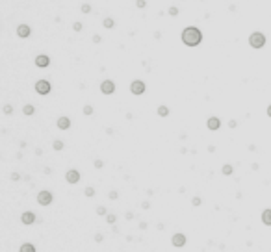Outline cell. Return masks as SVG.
Instances as JSON below:
<instances>
[{
	"label": "cell",
	"instance_id": "obj_3",
	"mask_svg": "<svg viewBox=\"0 0 271 252\" xmlns=\"http://www.w3.org/2000/svg\"><path fill=\"white\" fill-rule=\"evenodd\" d=\"M145 91H147V83H145L143 80H134L130 83V93L132 95H136V96H139L143 95Z\"/></svg>",
	"mask_w": 271,
	"mask_h": 252
},
{
	"label": "cell",
	"instance_id": "obj_25",
	"mask_svg": "<svg viewBox=\"0 0 271 252\" xmlns=\"http://www.w3.org/2000/svg\"><path fill=\"white\" fill-rule=\"evenodd\" d=\"M82 111H84V115H93V106H89V104H86V106H84V109H82Z\"/></svg>",
	"mask_w": 271,
	"mask_h": 252
},
{
	"label": "cell",
	"instance_id": "obj_21",
	"mask_svg": "<svg viewBox=\"0 0 271 252\" xmlns=\"http://www.w3.org/2000/svg\"><path fill=\"white\" fill-rule=\"evenodd\" d=\"M63 146H65L63 141H60V139H56V141L52 143V148H54V150H58V152H60V150H63Z\"/></svg>",
	"mask_w": 271,
	"mask_h": 252
},
{
	"label": "cell",
	"instance_id": "obj_5",
	"mask_svg": "<svg viewBox=\"0 0 271 252\" xmlns=\"http://www.w3.org/2000/svg\"><path fill=\"white\" fill-rule=\"evenodd\" d=\"M52 200H54L52 193H50V191H46V189H43V191H39V193H37V204H39V206H50V204H52Z\"/></svg>",
	"mask_w": 271,
	"mask_h": 252
},
{
	"label": "cell",
	"instance_id": "obj_1",
	"mask_svg": "<svg viewBox=\"0 0 271 252\" xmlns=\"http://www.w3.org/2000/svg\"><path fill=\"white\" fill-rule=\"evenodd\" d=\"M180 39H182V43L186 46H199L203 43V32L199 30L197 26H186L182 33H180Z\"/></svg>",
	"mask_w": 271,
	"mask_h": 252
},
{
	"label": "cell",
	"instance_id": "obj_23",
	"mask_svg": "<svg viewBox=\"0 0 271 252\" xmlns=\"http://www.w3.org/2000/svg\"><path fill=\"white\" fill-rule=\"evenodd\" d=\"M115 221H117V217L113 213H108L106 215V222H108V224H115Z\"/></svg>",
	"mask_w": 271,
	"mask_h": 252
},
{
	"label": "cell",
	"instance_id": "obj_20",
	"mask_svg": "<svg viewBox=\"0 0 271 252\" xmlns=\"http://www.w3.org/2000/svg\"><path fill=\"white\" fill-rule=\"evenodd\" d=\"M91 9H93V8H91V4H89V2H84V4L80 6V11L86 13V15H87V13H91Z\"/></svg>",
	"mask_w": 271,
	"mask_h": 252
},
{
	"label": "cell",
	"instance_id": "obj_2",
	"mask_svg": "<svg viewBox=\"0 0 271 252\" xmlns=\"http://www.w3.org/2000/svg\"><path fill=\"white\" fill-rule=\"evenodd\" d=\"M249 45L256 50H260V48L266 46V35H264L262 32H253L251 35H249Z\"/></svg>",
	"mask_w": 271,
	"mask_h": 252
},
{
	"label": "cell",
	"instance_id": "obj_11",
	"mask_svg": "<svg viewBox=\"0 0 271 252\" xmlns=\"http://www.w3.org/2000/svg\"><path fill=\"white\" fill-rule=\"evenodd\" d=\"M171 243H173V245H175V247H177V248H182V247H184V245H186V235L178 232V234H175V235H173V237H171Z\"/></svg>",
	"mask_w": 271,
	"mask_h": 252
},
{
	"label": "cell",
	"instance_id": "obj_18",
	"mask_svg": "<svg viewBox=\"0 0 271 252\" xmlns=\"http://www.w3.org/2000/svg\"><path fill=\"white\" fill-rule=\"evenodd\" d=\"M23 113H24V115H28V117H32L33 113H36V108H33L32 104H26V106L23 108Z\"/></svg>",
	"mask_w": 271,
	"mask_h": 252
},
{
	"label": "cell",
	"instance_id": "obj_35",
	"mask_svg": "<svg viewBox=\"0 0 271 252\" xmlns=\"http://www.w3.org/2000/svg\"><path fill=\"white\" fill-rule=\"evenodd\" d=\"M95 241H97V243H100V241H102V235H100V234H97V235H95Z\"/></svg>",
	"mask_w": 271,
	"mask_h": 252
},
{
	"label": "cell",
	"instance_id": "obj_34",
	"mask_svg": "<svg viewBox=\"0 0 271 252\" xmlns=\"http://www.w3.org/2000/svg\"><path fill=\"white\" fill-rule=\"evenodd\" d=\"M100 41H102V37L99 35V33H97V35H93V43H100Z\"/></svg>",
	"mask_w": 271,
	"mask_h": 252
},
{
	"label": "cell",
	"instance_id": "obj_17",
	"mask_svg": "<svg viewBox=\"0 0 271 252\" xmlns=\"http://www.w3.org/2000/svg\"><path fill=\"white\" fill-rule=\"evenodd\" d=\"M156 113H158L160 117H167V115H169V108H167V106H163V104H162V106H158Z\"/></svg>",
	"mask_w": 271,
	"mask_h": 252
},
{
	"label": "cell",
	"instance_id": "obj_6",
	"mask_svg": "<svg viewBox=\"0 0 271 252\" xmlns=\"http://www.w3.org/2000/svg\"><path fill=\"white\" fill-rule=\"evenodd\" d=\"M115 89H117V85H115L113 80H102V83H100V93L102 95H113Z\"/></svg>",
	"mask_w": 271,
	"mask_h": 252
},
{
	"label": "cell",
	"instance_id": "obj_28",
	"mask_svg": "<svg viewBox=\"0 0 271 252\" xmlns=\"http://www.w3.org/2000/svg\"><path fill=\"white\" fill-rule=\"evenodd\" d=\"M84 195H86V197H89V198H91V197H95V189H93V187H86Z\"/></svg>",
	"mask_w": 271,
	"mask_h": 252
},
{
	"label": "cell",
	"instance_id": "obj_32",
	"mask_svg": "<svg viewBox=\"0 0 271 252\" xmlns=\"http://www.w3.org/2000/svg\"><path fill=\"white\" fill-rule=\"evenodd\" d=\"M11 180H13V182H19V180H20V174H19V172H11Z\"/></svg>",
	"mask_w": 271,
	"mask_h": 252
},
{
	"label": "cell",
	"instance_id": "obj_30",
	"mask_svg": "<svg viewBox=\"0 0 271 252\" xmlns=\"http://www.w3.org/2000/svg\"><path fill=\"white\" fill-rule=\"evenodd\" d=\"M102 167H104L102 159H95V169H102Z\"/></svg>",
	"mask_w": 271,
	"mask_h": 252
},
{
	"label": "cell",
	"instance_id": "obj_14",
	"mask_svg": "<svg viewBox=\"0 0 271 252\" xmlns=\"http://www.w3.org/2000/svg\"><path fill=\"white\" fill-rule=\"evenodd\" d=\"M262 222H264L266 226H271V209H269V208L262 211Z\"/></svg>",
	"mask_w": 271,
	"mask_h": 252
},
{
	"label": "cell",
	"instance_id": "obj_24",
	"mask_svg": "<svg viewBox=\"0 0 271 252\" xmlns=\"http://www.w3.org/2000/svg\"><path fill=\"white\" fill-rule=\"evenodd\" d=\"M2 111H4V115H11L13 113V106L11 104H6V106L2 108Z\"/></svg>",
	"mask_w": 271,
	"mask_h": 252
},
{
	"label": "cell",
	"instance_id": "obj_36",
	"mask_svg": "<svg viewBox=\"0 0 271 252\" xmlns=\"http://www.w3.org/2000/svg\"><path fill=\"white\" fill-rule=\"evenodd\" d=\"M141 208H143V209H149V208H150V204H149V202H143V204H141Z\"/></svg>",
	"mask_w": 271,
	"mask_h": 252
},
{
	"label": "cell",
	"instance_id": "obj_7",
	"mask_svg": "<svg viewBox=\"0 0 271 252\" xmlns=\"http://www.w3.org/2000/svg\"><path fill=\"white\" fill-rule=\"evenodd\" d=\"M32 35V28L28 26V24H19L17 26V37H20V39H28Z\"/></svg>",
	"mask_w": 271,
	"mask_h": 252
},
{
	"label": "cell",
	"instance_id": "obj_15",
	"mask_svg": "<svg viewBox=\"0 0 271 252\" xmlns=\"http://www.w3.org/2000/svg\"><path fill=\"white\" fill-rule=\"evenodd\" d=\"M115 26V20L112 17H104L102 19V28H106V30H112V28Z\"/></svg>",
	"mask_w": 271,
	"mask_h": 252
},
{
	"label": "cell",
	"instance_id": "obj_22",
	"mask_svg": "<svg viewBox=\"0 0 271 252\" xmlns=\"http://www.w3.org/2000/svg\"><path fill=\"white\" fill-rule=\"evenodd\" d=\"M167 13H169V17H178V13H180V9L177 8V6H171V8L167 9Z\"/></svg>",
	"mask_w": 271,
	"mask_h": 252
},
{
	"label": "cell",
	"instance_id": "obj_10",
	"mask_svg": "<svg viewBox=\"0 0 271 252\" xmlns=\"http://www.w3.org/2000/svg\"><path fill=\"white\" fill-rule=\"evenodd\" d=\"M56 126H58V130H69V128H71V119L65 117V115H61V117H58Z\"/></svg>",
	"mask_w": 271,
	"mask_h": 252
},
{
	"label": "cell",
	"instance_id": "obj_4",
	"mask_svg": "<svg viewBox=\"0 0 271 252\" xmlns=\"http://www.w3.org/2000/svg\"><path fill=\"white\" fill-rule=\"evenodd\" d=\"M33 87H36V93L37 95H43V96L48 95L52 91V85H50V82H48V80H37Z\"/></svg>",
	"mask_w": 271,
	"mask_h": 252
},
{
	"label": "cell",
	"instance_id": "obj_26",
	"mask_svg": "<svg viewBox=\"0 0 271 252\" xmlns=\"http://www.w3.org/2000/svg\"><path fill=\"white\" fill-rule=\"evenodd\" d=\"M82 28H84V24H82L80 20H76V22H73V30H74V32H82Z\"/></svg>",
	"mask_w": 271,
	"mask_h": 252
},
{
	"label": "cell",
	"instance_id": "obj_8",
	"mask_svg": "<svg viewBox=\"0 0 271 252\" xmlns=\"http://www.w3.org/2000/svg\"><path fill=\"white\" fill-rule=\"evenodd\" d=\"M65 180L69 182V184H78V182H80V172L78 171H76V169H69L67 172H65Z\"/></svg>",
	"mask_w": 271,
	"mask_h": 252
},
{
	"label": "cell",
	"instance_id": "obj_31",
	"mask_svg": "<svg viewBox=\"0 0 271 252\" xmlns=\"http://www.w3.org/2000/svg\"><path fill=\"white\" fill-rule=\"evenodd\" d=\"M97 213H99V215H106V208H104V206H99V208H97Z\"/></svg>",
	"mask_w": 271,
	"mask_h": 252
},
{
	"label": "cell",
	"instance_id": "obj_13",
	"mask_svg": "<svg viewBox=\"0 0 271 252\" xmlns=\"http://www.w3.org/2000/svg\"><path fill=\"white\" fill-rule=\"evenodd\" d=\"M206 126H208V130H212V132L219 130V128H221V121H219V117H210V119L206 121Z\"/></svg>",
	"mask_w": 271,
	"mask_h": 252
},
{
	"label": "cell",
	"instance_id": "obj_12",
	"mask_svg": "<svg viewBox=\"0 0 271 252\" xmlns=\"http://www.w3.org/2000/svg\"><path fill=\"white\" fill-rule=\"evenodd\" d=\"M36 219H37V217H36V213H33V211H24L23 215H20V221H23V224H33V222H36Z\"/></svg>",
	"mask_w": 271,
	"mask_h": 252
},
{
	"label": "cell",
	"instance_id": "obj_9",
	"mask_svg": "<svg viewBox=\"0 0 271 252\" xmlns=\"http://www.w3.org/2000/svg\"><path fill=\"white\" fill-rule=\"evenodd\" d=\"M48 65H50V58H48L46 54H39V56H36V67H39V69H46Z\"/></svg>",
	"mask_w": 271,
	"mask_h": 252
},
{
	"label": "cell",
	"instance_id": "obj_19",
	"mask_svg": "<svg viewBox=\"0 0 271 252\" xmlns=\"http://www.w3.org/2000/svg\"><path fill=\"white\" fill-rule=\"evenodd\" d=\"M221 172H223V174H225V176H230V174L234 172V167L227 163V165H223V169H221Z\"/></svg>",
	"mask_w": 271,
	"mask_h": 252
},
{
	"label": "cell",
	"instance_id": "obj_37",
	"mask_svg": "<svg viewBox=\"0 0 271 252\" xmlns=\"http://www.w3.org/2000/svg\"><path fill=\"white\" fill-rule=\"evenodd\" d=\"M228 126H230V128H236V126H238V122H236V121H230V122H228Z\"/></svg>",
	"mask_w": 271,
	"mask_h": 252
},
{
	"label": "cell",
	"instance_id": "obj_38",
	"mask_svg": "<svg viewBox=\"0 0 271 252\" xmlns=\"http://www.w3.org/2000/svg\"><path fill=\"white\" fill-rule=\"evenodd\" d=\"M267 117H271V104L267 106Z\"/></svg>",
	"mask_w": 271,
	"mask_h": 252
},
{
	"label": "cell",
	"instance_id": "obj_33",
	"mask_svg": "<svg viewBox=\"0 0 271 252\" xmlns=\"http://www.w3.org/2000/svg\"><path fill=\"white\" fill-rule=\"evenodd\" d=\"M191 204H193V206H201V198H199V197H193V198H191Z\"/></svg>",
	"mask_w": 271,
	"mask_h": 252
},
{
	"label": "cell",
	"instance_id": "obj_16",
	"mask_svg": "<svg viewBox=\"0 0 271 252\" xmlns=\"http://www.w3.org/2000/svg\"><path fill=\"white\" fill-rule=\"evenodd\" d=\"M19 252H36V247H33L32 243H23V245H20V248H19Z\"/></svg>",
	"mask_w": 271,
	"mask_h": 252
},
{
	"label": "cell",
	"instance_id": "obj_27",
	"mask_svg": "<svg viewBox=\"0 0 271 252\" xmlns=\"http://www.w3.org/2000/svg\"><path fill=\"white\" fill-rule=\"evenodd\" d=\"M136 8L145 9V8H147V0H136Z\"/></svg>",
	"mask_w": 271,
	"mask_h": 252
},
{
	"label": "cell",
	"instance_id": "obj_29",
	"mask_svg": "<svg viewBox=\"0 0 271 252\" xmlns=\"http://www.w3.org/2000/svg\"><path fill=\"white\" fill-rule=\"evenodd\" d=\"M108 197L112 198V200H115V198H119V193H117L115 189H112V191H110V195H108Z\"/></svg>",
	"mask_w": 271,
	"mask_h": 252
}]
</instances>
